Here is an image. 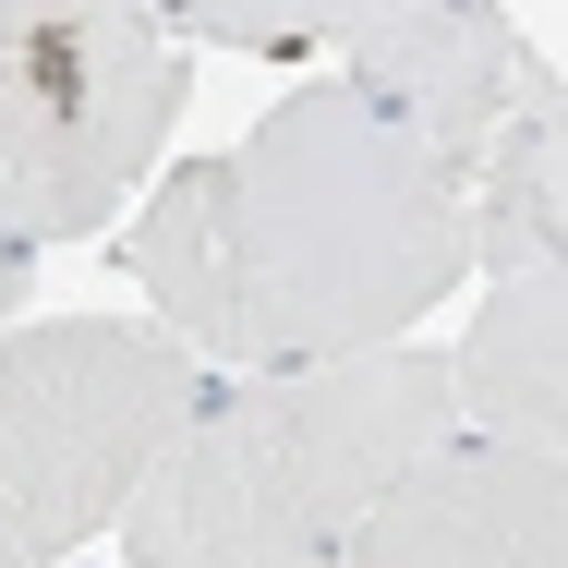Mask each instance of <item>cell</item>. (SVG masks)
Masks as SVG:
<instances>
[{"instance_id": "obj_1", "label": "cell", "mask_w": 568, "mask_h": 568, "mask_svg": "<svg viewBox=\"0 0 568 568\" xmlns=\"http://www.w3.org/2000/svg\"><path fill=\"white\" fill-rule=\"evenodd\" d=\"M121 278L145 291V327L230 363V375H303L399 351L459 278V170L375 110L363 85H291L230 145L182 158L133 219Z\"/></svg>"}, {"instance_id": "obj_2", "label": "cell", "mask_w": 568, "mask_h": 568, "mask_svg": "<svg viewBox=\"0 0 568 568\" xmlns=\"http://www.w3.org/2000/svg\"><path fill=\"white\" fill-rule=\"evenodd\" d=\"M436 351H363L303 375H219L121 508V568H327L351 520L448 448Z\"/></svg>"}, {"instance_id": "obj_3", "label": "cell", "mask_w": 568, "mask_h": 568, "mask_svg": "<svg viewBox=\"0 0 568 568\" xmlns=\"http://www.w3.org/2000/svg\"><path fill=\"white\" fill-rule=\"evenodd\" d=\"M206 387L219 375L145 315L0 327V568H73L206 412Z\"/></svg>"}, {"instance_id": "obj_4", "label": "cell", "mask_w": 568, "mask_h": 568, "mask_svg": "<svg viewBox=\"0 0 568 568\" xmlns=\"http://www.w3.org/2000/svg\"><path fill=\"white\" fill-rule=\"evenodd\" d=\"M194 49L133 0L0 12V254L98 242L182 133Z\"/></svg>"}, {"instance_id": "obj_5", "label": "cell", "mask_w": 568, "mask_h": 568, "mask_svg": "<svg viewBox=\"0 0 568 568\" xmlns=\"http://www.w3.org/2000/svg\"><path fill=\"white\" fill-rule=\"evenodd\" d=\"M327 49H339V85H363L375 110H399L459 182H471V158L520 110H557L545 12H496V0H339Z\"/></svg>"}, {"instance_id": "obj_6", "label": "cell", "mask_w": 568, "mask_h": 568, "mask_svg": "<svg viewBox=\"0 0 568 568\" xmlns=\"http://www.w3.org/2000/svg\"><path fill=\"white\" fill-rule=\"evenodd\" d=\"M327 568H568V459L448 436L351 520Z\"/></svg>"}, {"instance_id": "obj_7", "label": "cell", "mask_w": 568, "mask_h": 568, "mask_svg": "<svg viewBox=\"0 0 568 568\" xmlns=\"http://www.w3.org/2000/svg\"><path fill=\"white\" fill-rule=\"evenodd\" d=\"M436 375H448L459 436H484V448H557V424H568V278H496Z\"/></svg>"}, {"instance_id": "obj_8", "label": "cell", "mask_w": 568, "mask_h": 568, "mask_svg": "<svg viewBox=\"0 0 568 568\" xmlns=\"http://www.w3.org/2000/svg\"><path fill=\"white\" fill-rule=\"evenodd\" d=\"M459 254L484 278H557L568 254V121L520 110L459 182Z\"/></svg>"}, {"instance_id": "obj_9", "label": "cell", "mask_w": 568, "mask_h": 568, "mask_svg": "<svg viewBox=\"0 0 568 568\" xmlns=\"http://www.w3.org/2000/svg\"><path fill=\"white\" fill-rule=\"evenodd\" d=\"M327 24H339V0H194V12H170L182 49H254V61H303V49H327Z\"/></svg>"}, {"instance_id": "obj_10", "label": "cell", "mask_w": 568, "mask_h": 568, "mask_svg": "<svg viewBox=\"0 0 568 568\" xmlns=\"http://www.w3.org/2000/svg\"><path fill=\"white\" fill-rule=\"evenodd\" d=\"M24 291H37V254H0V327H24Z\"/></svg>"}]
</instances>
